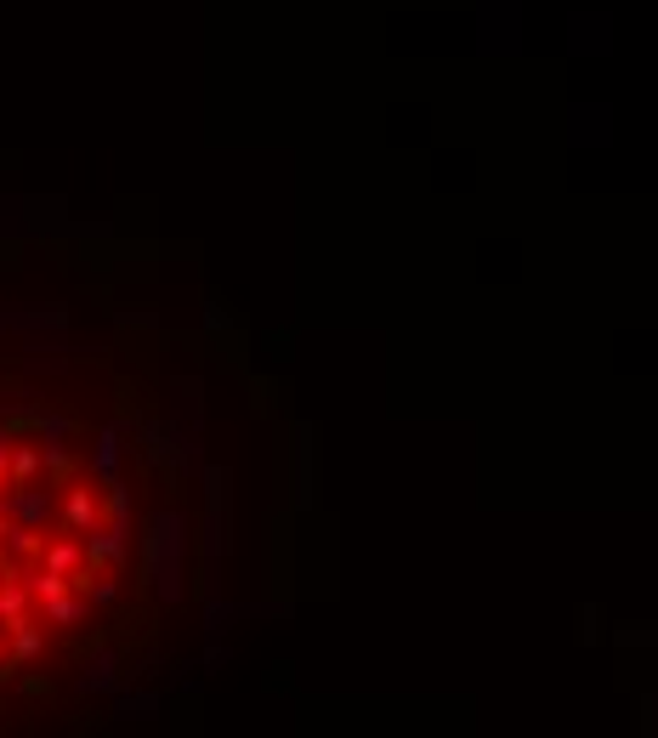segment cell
<instances>
[{
    "label": "cell",
    "instance_id": "cell-1",
    "mask_svg": "<svg viewBox=\"0 0 658 738\" xmlns=\"http://www.w3.org/2000/svg\"><path fill=\"white\" fill-rule=\"evenodd\" d=\"M120 489L52 426L0 421V676L108 597Z\"/></svg>",
    "mask_w": 658,
    "mask_h": 738
}]
</instances>
